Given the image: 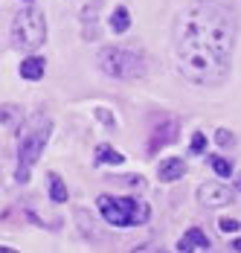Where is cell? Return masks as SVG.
<instances>
[{"label": "cell", "instance_id": "cell-1", "mask_svg": "<svg viewBox=\"0 0 241 253\" xmlns=\"http://www.w3.org/2000/svg\"><path fill=\"white\" fill-rule=\"evenodd\" d=\"M174 58L180 73L201 84L218 87L233 70L236 21L212 0H192L174 18Z\"/></svg>", "mask_w": 241, "mask_h": 253}, {"label": "cell", "instance_id": "cell-2", "mask_svg": "<svg viewBox=\"0 0 241 253\" xmlns=\"http://www.w3.org/2000/svg\"><path fill=\"white\" fill-rule=\"evenodd\" d=\"M49 137H52V117L44 114V111L29 114L18 126V169H15V180L18 183L29 180V172L41 160Z\"/></svg>", "mask_w": 241, "mask_h": 253}, {"label": "cell", "instance_id": "cell-3", "mask_svg": "<svg viewBox=\"0 0 241 253\" xmlns=\"http://www.w3.org/2000/svg\"><path fill=\"white\" fill-rule=\"evenodd\" d=\"M96 64L105 76L122 79V82H134V79H143L148 73L145 55L137 50H128V47H105V50H99Z\"/></svg>", "mask_w": 241, "mask_h": 253}, {"label": "cell", "instance_id": "cell-4", "mask_svg": "<svg viewBox=\"0 0 241 253\" xmlns=\"http://www.w3.org/2000/svg\"><path fill=\"white\" fill-rule=\"evenodd\" d=\"M99 215L111 224V227H137V224H145L151 210L145 201H137V198H117V195H99L96 198Z\"/></svg>", "mask_w": 241, "mask_h": 253}, {"label": "cell", "instance_id": "cell-5", "mask_svg": "<svg viewBox=\"0 0 241 253\" xmlns=\"http://www.w3.org/2000/svg\"><path fill=\"white\" fill-rule=\"evenodd\" d=\"M44 41H47V18H44V12L35 9V6L21 9L15 15V21H12V44L24 52H35L44 47Z\"/></svg>", "mask_w": 241, "mask_h": 253}, {"label": "cell", "instance_id": "cell-6", "mask_svg": "<svg viewBox=\"0 0 241 253\" xmlns=\"http://www.w3.org/2000/svg\"><path fill=\"white\" fill-rule=\"evenodd\" d=\"M236 195H239L236 189H230V186H224V183H215V180L198 186V201H201V207H206V210H212V207H224V204H233Z\"/></svg>", "mask_w": 241, "mask_h": 253}, {"label": "cell", "instance_id": "cell-7", "mask_svg": "<svg viewBox=\"0 0 241 253\" xmlns=\"http://www.w3.org/2000/svg\"><path fill=\"white\" fill-rule=\"evenodd\" d=\"M177 140V123L174 120H166V123H160V126L151 131V140H148V154H157L160 149H166Z\"/></svg>", "mask_w": 241, "mask_h": 253}, {"label": "cell", "instance_id": "cell-8", "mask_svg": "<svg viewBox=\"0 0 241 253\" xmlns=\"http://www.w3.org/2000/svg\"><path fill=\"white\" fill-rule=\"evenodd\" d=\"M212 245H209V239H206V233L201 227H189L183 236H180V242H177V248L174 251L186 253V251H209Z\"/></svg>", "mask_w": 241, "mask_h": 253}, {"label": "cell", "instance_id": "cell-9", "mask_svg": "<svg viewBox=\"0 0 241 253\" xmlns=\"http://www.w3.org/2000/svg\"><path fill=\"white\" fill-rule=\"evenodd\" d=\"M157 175H160V180H163V183H171V180H180V177L186 175V163H183L180 157H166V160L160 163Z\"/></svg>", "mask_w": 241, "mask_h": 253}, {"label": "cell", "instance_id": "cell-10", "mask_svg": "<svg viewBox=\"0 0 241 253\" xmlns=\"http://www.w3.org/2000/svg\"><path fill=\"white\" fill-rule=\"evenodd\" d=\"M44 67H47V61L41 58V55H29L21 61V67H18V73L21 79H29V82H38V79L44 76Z\"/></svg>", "mask_w": 241, "mask_h": 253}, {"label": "cell", "instance_id": "cell-11", "mask_svg": "<svg viewBox=\"0 0 241 253\" xmlns=\"http://www.w3.org/2000/svg\"><path fill=\"white\" fill-rule=\"evenodd\" d=\"M47 192H49V201H55V204L67 201V186H64V180H61L58 172H49L47 175Z\"/></svg>", "mask_w": 241, "mask_h": 253}, {"label": "cell", "instance_id": "cell-12", "mask_svg": "<svg viewBox=\"0 0 241 253\" xmlns=\"http://www.w3.org/2000/svg\"><path fill=\"white\" fill-rule=\"evenodd\" d=\"M21 120H24V114H21L18 105H3V108H0V126L18 128L21 126Z\"/></svg>", "mask_w": 241, "mask_h": 253}, {"label": "cell", "instance_id": "cell-13", "mask_svg": "<svg viewBox=\"0 0 241 253\" xmlns=\"http://www.w3.org/2000/svg\"><path fill=\"white\" fill-rule=\"evenodd\" d=\"M122 160H125V154H120L114 146H108V143H99L96 146V163H114V166H120Z\"/></svg>", "mask_w": 241, "mask_h": 253}, {"label": "cell", "instance_id": "cell-14", "mask_svg": "<svg viewBox=\"0 0 241 253\" xmlns=\"http://www.w3.org/2000/svg\"><path fill=\"white\" fill-rule=\"evenodd\" d=\"M128 26H131V15H128V9H125V6L114 9V15H111V29H114V32H128Z\"/></svg>", "mask_w": 241, "mask_h": 253}, {"label": "cell", "instance_id": "cell-15", "mask_svg": "<svg viewBox=\"0 0 241 253\" xmlns=\"http://www.w3.org/2000/svg\"><path fill=\"white\" fill-rule=\"evenodd\" d=\"M209 166L218 172V177H230V175H233V166H230L224 157H218V154H212V157H209Z\"/></svg>", "mask_w": 241, "mask_h": 253}, {"label": "cell", "instance_id": "cell-16", "mask_svg": "<svg viewBox=\"0 0 241 253\" xmlns=\"http://www.w3.org/2000/svg\"><path fill=\"white\" fill-rule=\"evenodd\" d=\"M218 227L224 230V233H239V218H221Z\"/></svg>", "mask_w": 241, "mask_h": 253}, {"label": "cell", "instance_id": "cell-17", "mask_svg": "<svg viewBox=\"0 0 241 253\" xmlns=\"http://www.w3.org/2000/svg\"><path fill=\"white\" fill-rule=\"evenodd\" d=\"M203 149H206V137H203V134H195L192 137V154H201Z\"/></svg>", "mask_w": 241, "mask_h": 253}, {"label": "cell", "instance_id": "cell-18", "mask_svg": "<svg viewBox=\"0 0 241 253\" xmlns=\"http://www.w3.org/2000/svg\"><path fill=\"white\" fill-rule=\"evenodd\" d=\"M218 143H221V146H230V143H233V134H230V131H227V128H218Z\"/></svg>", "mask_w": 241, "mask_h": 253}, {"label": "cell", "instance_id": "cell-19", "mask_svg": "<svg viewBox=\"0 0 241 253\" xmlns=\"http://www.w3.org/2000/svg\"><path fill=\"white\" fill-rule=\"evenodd\" d=\"M96 114L102 117V120H105V123H108V126H114V120H111V114H108V111H102V108H99Z\"/></svg>", "mask_w": 241, "mask_h": 253}, {"label": "cell", "instance_id": "cell-20", "mask_svg": "<svg viewBox=\"0 0 241 253\" xmlns=\"http://www.w3.org/2000/svg\"><path fill=\"white\" fill-rule=\"evenodd\" d=\"M0 253H12V248H0Z\"/></svg>", "mask_w": 241, "mask_h": 253}, {"label": "cell", "instance_id": "cell-21", "mask_svg": "<svg viewBox=\"0 0 241 253\" xmlns=\"http://www.w3.org/2000/svg\"><path fill=\"white\" fill-rule=\"evenodd\" d=\"M24 3H32V0H24Z\"/></svg>", "mask_w": 241, "mask_h": 253}]
</instances>
